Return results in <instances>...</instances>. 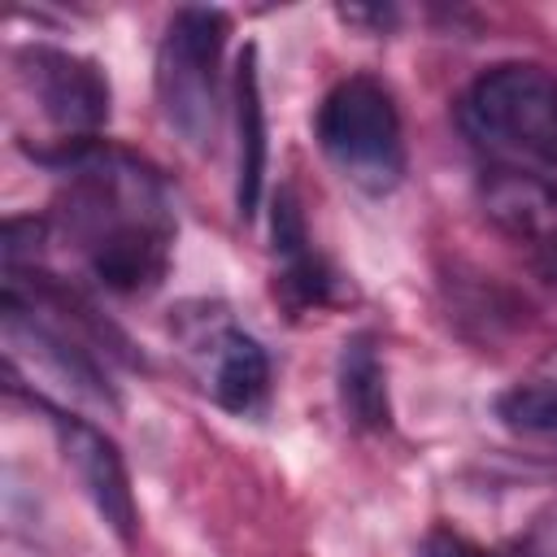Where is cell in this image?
Wrapping results in <instances>:
<instances>
[{"label":"cell","instance_id":"cell-16","mask_svg":"<svg viewBox=\"0 0 557 557\" xmlns=\"http://www.w3.org/2000/svg\"><path fill=\"white\" fill-rule=\"evenodd\" d=\"M540 379H544V383H557V348L540 361Z\"/></svg>","mask_w":557,"mask_h":557},{"label":"cell","instance_id":"cell-15","mask_svg":"<svg viewBox=\"0 0 557 557\" xmlns=\"http://www.w3.org/2000/svg\"><path fill=\"white\" fill-rule=\"evenodd\" d=\"M339 17H344V22H374V26L383 30L396 13H392V9H361V4H348V9H339Z\"/></svg>","mask_w":557,"mask_h":557},{"label":"cell","instance_id":"cell-8","mask_svg":"<svg viewBox=\"0 0 557 557\" xmlns=\"http://www.w3.org/2000/svg\"><path fill=\"white\" fill-rule=\"evenodd\" d=\"M479 205L492 226L522 244H548L557 239V178L513 170V165H492L479 178Z\"/></svg>","mask_w":557,"mask_h":557},{"label":"cell","instance_id":"cell-4","mask_svg":"<svg viewBox=\"0 0 557 557\" xmlns=\"http://www.w3.org/2000/svg\"><path fill=\"white\" fill-rule=\"evenodd\" d=\"M231 22L222 9L187 4L170 17L157 48V100L165 126L196 152L218 135V65Z\"/></svg>","mask_w":557,"mask_h":557},{"label":"cell","instance_id":"cell-12","mask_svg":"<svg viewBox=\"0 0 557 557\" xmlns=\"http://www.w3.org/2000/svg\"><path fill=\"white\" fill-rule=\"evenodd\" d=\"M496 418L518 435L557 440V383H544V379L513 383L509 392L496 396Z\"/></svg>","mask_w":557,"mask_h":557},{"label":"cell","instance_id":"cell-6","mask_svg":"<svg viewBox=\"0 0 557 557\" xmlns=\"http://www.w3.org/2000/svg\"><path fill=\"white\" fill-rule=\"evenodd\" d=\"M30 405H39L52 422V435H57V448H61V461L74 470L83 496L96 505V513L104 518V527L122 540V544H135V496H131V479H126V461L117 453V444L96 431L87 418L52 405L48 396H30Z\"/></svg>","mask_w":557,"mask_h":557},{"label":"cell","instance_id":"cell-11","mask_svg":"<svg viewBox=\"0 0 557 557\" xmlns=\"http://www.w3.org/2000/svg\"><path fill=\"white\" fill-rule=\"evenodd\" d=\"M339 405L352 426L361 431H387L392 426V400H387V374L374 348L370 331H357L339 348Z\"/></svg>","mask_w":557,"mask_h":557},{"label":"cell","instance_id":"cell-3","mask_svg":"<svg viewBox=\"0 0 557 557\" xmlns=\"http://www.w3.org/2000/svg\"><path fill=\"white\" fill-rule=\"evenodd\" d=\"M318 144L326 161L361 191L383 196L405 178V131L392 91L370 74L339 78L318 104Z\"/></svg>","mask_w":557,"mask_h":557},{"label":"cell","instance_id":"cell-10","mask_svg":"<svg viewBox=\"0 0 557 557\" xmlns=\"http://www.w3.org/2000/svg\"><path fill=\"white\" fill-rule=\"evenodd\" d=\"M205 352H209V392L226 413H248L265 400L270 357L252 335H244L235 326H218L209 335Z\"/></svg>","mask_w":557,"mask_h":557},{"label":"cell","instance_id":"cell-13","mask_svg":"<svg viewBox=\"0 0 557 557\" xmlns=\"http://www.w3.org/2000/svg\"><path fill=\"white\" fill-rule=\"evenodd\" d=\"M418 557H509V553L483 548V544H474V540H466V535H457V531H448V527H435V531L422 540ZM522 557H527V553H522Z\"/></svg>","mask_w":557,"mask_h":557},{"label":"cell","instance_id":"cell-9","mask_svg":"<svg viewBox=\"0 0 557 557\" xmlns=\"http://www.w3.org/2000/svg\"><path fill=\"white\" fill-rule=\"evenodd\" d=\"M235 135H239V161H235V209L248 222L261 205L265 183V100H261V65L257 48L248 44L235 65Z\"/></svg>","mask_w":557,"mask_h":557},{"label":"cell","instance_id":"cell-1","mask_svg":"<svg viewBox=\"0 0 557 557\" xmlns=\"http://www.w3.org/2000/svg\"><path fill=\"white\" fill-rule=\"evenodd\" d=\"M39 161L65 174L57 213L96 283L122 296L152 292L174 244V213L157 170L100 139H61V152H39Z\"/></svg>","mask_w":557,"mask_h":557},{"label":"cell","instance_id":"cell-2","mask_svg":"<svg viewBox=\"0 0 557 557\" xmlns=\"http://www.w3.org/2000/svg\"><path fill=\"white\" fill-rule=\"evenodd\" d=\"M457 126L492 157L557 170V74L527 61L483 70L457 100Z\"/></svg>","mask_w":557,"mask_h":557},{"label":"cell","instance_id":"cell-7","mask_svg":"<svg viewBox=\"0 0 557 557\" xmlns=\"http://www.w3.org/2000/svg\"><path fill=\"white\" fill-rule=\"evenodd\" d=\"M4 344H9V361L30 357L35 374L52 379L57 387L74 392L78 400L113 405V387L104 383V374L91 361V352L78 348L74 339H65L57 326H48L39 318V309L22 300L17 287H4Z\"/></svg>","mask_w":557,"mask_h":557},{"label":"cell","instance_id":"cell-5","mask_svg":"<svg viewBox=\"0 0 557 557\" xmlns=\"http://www.w3.org/2000/svg\"><path fill=\"white\" fill-rule=\"evenodd\" d=\"M22 87L39 104V113L74 144L96 139V131L109 122V74L78 52L52 48V44H26L13 57Z\"/></svg>","mask_w":557,"mask_h":557},{"label":"cell","instance_id":"cell-14","mask_svg":"<svg viewBox=\"0 0 557 557\" xmlns=\"http://www.w3.org/2000/svg\"><path fill=\"white\" fill-rule=\"evenodd\" d=\"M531 270H535V278H540L548 292H557V239L531 248Z\"/></svg>","mask_w":557,"mask_h":557}]
</instances>
